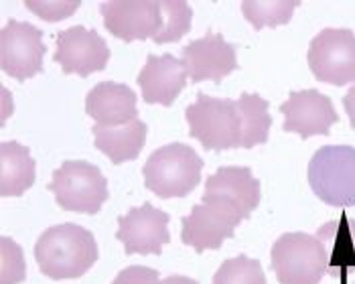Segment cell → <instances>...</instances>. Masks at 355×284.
Returning <instances> with one entry per match:
<instances>
[{
  "instance_id": "1",
  "label": "cell",
  "mask_w": 355,
  "mask_h": 284,
  "mask_svg": "<svg viewBox=\"0 0 355 284\" xmlns=\"http://www.w3.org/2000/svg\"><path fill=\"white\" fill-rule=\"evenodd\" d=\"M185 118L193 139L201 142L205 150L216 152L264 144L272 126L268 102L258 94H242L238 100L199 94L187 106Z\"/></svg>"
},
{
  "instance_id": "2",
  "label": "cell",
  "mask_w": 355,
  "mask_h": 284,
  "mask_svg": "<svg viewBox=\"0 0 355 284\" xmlns=\"http://www.w3.org/2000/svg\"><path fill=\"white\" fill-rule=\"evenodd\" d=\"M35 260L41 272L53 281L80 278L96 264L98 244L85 227L61 224L41 233L35 244Z\"/></svg>"
},
{
  "instance_id": "3",
  "label": "cell",
  "mask_w": 355,
  "mask_h": 284,
  "mask_svg": "<svg viewBox=\"0 0 355 284\" xmlns=\"http://www.w3.org/2000/svg\"><path fill=\"white\" fill-rule=\"evenodd\" d=\"M203 161L189 144L171 142L157 148L144 165V185L161 199L187 197L201 181Z\"/></svg>"
},
{
  "instance_id": "4",
  "label": "cell",
  "mask_w": 355,
  "mask_h": 284,
  "mask_svg": "<svg viewBox=\"0 0 355 284\" xmlns=\"http://www.w3.org/2000/svg\"><path fill=\"white\" fill-rule=\"evenodd\" d=\"M313 193L331 207H355V148L329 144L319 148L309 163Z\"/></svg>"
},
{
  "instance_id": "5",
  "label": "cell",
  "mask_w": 355,
  "mask_h": 284,
  "mask_svg": "<svg viewBox=\"0 0 355 284\" xmlns=\"http://www.w3.org/2000/svg\"><path fill=\"white\" fill-rule=\"evenodd\" d=\"M49 191L65 211L96 215L108 201V181L87 161H65L53 172Z\"/></svg>"
},
{
  "instance_id": "6",
  "label": "cell",
  "mask_w": 355,
  "mask_h": 284,
  "mask_svg": "<svg viewBox=\"0 0 355 284\" xmlns=\"http://www.w3.org/2000/svg\"><path fill=\"white\" fill-rule=\"evenodd\" d=\"M270 260L280 284H319L327 274L319 240L301 231L280 236L274 242Z\"/></svg>"
},
{
  "instance_id": "7",
  "label": "cell",
  "mask_w": 355,
  "mask_h": 284,
  "mask_svg": "<svg viewBox=\"0 0 355 284\" xmlns=\"http://www.w3.org/2000/svg\"><path fill=\"white\" fill-rule=\"evenodd\" d=\"M313 76L331 85L355 82V33L352 28H323L309 47Z\"/></svg>"
},
{
  "instance_id": "8",
  "label": "cell",
  "mask_w": 355,
  "mask_h": 284,
  "mask_svg": "<svg viewBox=\"0 0 355 284\" xmlns=\"http://www.w3.org/2000/svg\"><path fill=\"white\" fill-rule=\"evenodd\" d=\"M47 47L43 30L23 21H8L0 30V65L2 71L19 82L43 71Z\"/></svg>"
},
{
  "instance_id": "9",
  "label": "cell",
  "mask_w": 355,
  "mask_h": 284,
  "mask_svg": "<svg viewBox=\"0 0 355 284\" xmlns=\"http://www.w3.org/2000/svg\"><path fill=\"white\" fill-rule=\"evenodd\" d=\"M242 222L244 218L230 205L219 201H201L199 205H193L189 215L183 218L181 242L191 246L195 252L219 250Z\"/></svg>"
},
{
  "instance_id": "10",
  "label": "cell",
  "mask_w": 355,
  "mask_h": 284,
  "mask_svg": "<svg viewBox=\"0 0 355 284\" xmlns=\"http://www.w3.org/2000/svg\"><path fill=\"white\" fill-rule=\"evenodd\" d=\"M53 59L61 65L63 73H78L87 78L106 69L110 61L108 43L94 30L85 27H69L55 35Z\"/></svg>"
},
{
  "instance_id": "11",
  "label": "cell",
  "mask_w": 355,
  "mask_h": 284,
  "mask_svg": "<svg viewBox=\"0 0 355 284\" xmlns=\"http://www.w3.org/2000/svg\"><path fill=\"white\" fill-rule=\"evenodd\" d=\"M100 12L110 33L126 43L155 39L163 21L157 0H110Z\"/></svg>"
},
{
  "instance_id": "12",
  "label": "cell",
  "mask_w": 355,
  "mask_h": 284,
  "mask_svg": "<svg viewBox=\"0 0 355 284\" xmlns=\"http://www.w3.org/2000/svg\"><path fill=\"white\" fill-rule=\"evenodd\" d=\"M280 112L284 116V132H295L302 139L327 136L331 126L339 122L331 98L317 89L291 91Z\"/></svg>"
},
{
  "instance_id": "13",
  "label": "cell",
  "mask_w": 355,
  "mask_h": 284,
  "mask_svg": "<svg viewBox=\"0 0 355 284\" xmlns=\"http://www.w3.org/2000/svg\"><path fill=\"white\" fill-rule=\"evenodd\" d=\"M116 238L124 244L128 254H161L168 244V215L150 203L132 207L118 220Z\"/></svg>"
},
{
  "instance_id": "14",
  "label": "cell",
  "mask_w": 355,
  "mask_h": 284,
  "mask_svg": "<svg viewBox=\"0 0 355 284\" xmlns=\"http://www.w3.org/2000/svg\"><path fill=\"white\" fill-rule=\"evenodd\" d=\"M183 65L193 84L199 82H223L238 69L236 47L227 43L219 33H209L191 41L183 49Z\"/></svg>"
},
{
  "instance_id": "15",
  "label": "cell",
  "mask_w": 355,
  "mask_h": 284,
  "mask_svg": "<svg viewBox=\"0 0 355 284\" xmlns=\"http://www.w3.org/2000/svg\"><path fill=\"white\" fill-rule=\"evenodd\" d=\"M201 201L225 203L248 220L260 203V183L248 167H221L207 179Z\"/></svg>"
},
{
  "instance_id": "16",
  "label": "cell",
  "mask_w": 355,
  "mask_h": 284,
  "mask_svg": "<svg viewBox=\"0 0 355 284\" xmlns=\"http://www.w3.org/2000/svg\"><path fill=\"white\" fill-rule=\"evenodd\" d=\"M187 69L183 61L171 53L148 55L142 71L138 73V85L146 104L171 106L187 84Z\"/></svg>"
},
{
  "instance_id": "17",
  "label": "cell",
  "mask_w": 355,
  "mask_h": 284,
  "mask_svg": "<svg viewBox=\"0 0 355 284\" xmlns=\"http://www.w3.org/2000/svg\"><path fill=\"white\" fill-rule=\"evenodd\" d=\"M85 112L100 126H124L138 120L137 94L128 85L102 82L89 89Z\"/></svg>"
},
{
  "instance_id": "18",
  "label": "cell",
  "mask_w": 355,
  "mask_h": 284,
  "mask_svg": "<svg viewBox=\"0 0 355 284\" xmlns=\"http://www.w3.org/2000/svg\"><path fill=\"white\" fill-rule=\"evenodd\" d=\"M323 248L327 272L345 283V276L355 270V220L347 213H341L339 220H333L319 227L315 236Z\"/></svg>"
},
{
  "instance_id": "19",
  "label": "cell",
  "mask_w": 355,
  "mask_h": 284,
  "mask_svg": "<svg viewBox=\"0 0 355 284\" xmlns=\"http://www.w3.org/2000/svg\"><path fill=\"white\" fill-rule=\"evenodd\" d=\"M94 142L112 165L137 161L146 142V124L135 120L124 126H94Z\"/></svg>"
},
{
  "instance_id": "20",
  "label": "cell",
  "mask_w": 355,
  "mask_h": 284,
  "mask_svg": "<svg viewBox=\"0 0 355 284\" xmlns=\"http://www.w3.org/2000/svg\"><path fill=\"white\" fill-rule=\"evenodd\" d=\"M35 185V159L15 141L0 144V195L21 197Z\"/></svg>"
},
{
  "instance_id": "21",
  "label": "cell",
  "mask_w": 355,
  "mask_h": 284,
  "mask_svg": "<svg viewBox=\"0 0 355 284\" xmlns=\"http://www.w3.org/2000/svg\"><path fill=\"white\" fill-rule=\"evenodd\" d=\"M299 4V0H244L242 12L248 23L260 30L262 27L286 25Z\"/></svg>"
},
{
  "instance_id": "22",
  "label": "cell",
  "mask_w": 355,
  "mask_h": 284,
  "mask_svg": "<svg viewBox=\"0 0 355 284\" xmlns=\"http://www.w3.org/2000/svg\"><path fill=\"white\" fill-rule=\"evenodd\" d=\"M159 6H161L163 21H161V28L153 41L163 45V43H173V41H179L181 37H185L191 28L193 21V8L189 6V2L161 0Z\"/></svg>"
},
{
  "instance_id": "23",
  "label": "cell",
  "mask_w": 355,
  "mask_h": 284,
  "mask_svg": "<svg viewBox=\"0 0 355 284\" xmlns=\"http://www.w3.org/2000/svg\"><path fill=\"white\" fill-rule=\"evenodd\" d=\"M214 284H266V276L258 260L236 256L219 266Z\"/></svg>"
},
{
  "instance_id": "24",
  "label": "cell",
  "mask_w": 355,
  "mask_h": 284,
  "mask_svg": "<svg viewBox=\"0 0 355 284\" xmlns=\"http://www.w3.org/2000/svg\"><path fill=\"white\" fill-rule=\"evenodd\" d=\"M27 278L23 248L10 240L0 238V284H21Z\"/></svg>"
},
{
  "instance_id": "25",
  "label": "cell",
  "mask_w": 355,
  "mask_h": 284,
  "mask_svg": "<svg viewBox=\"0 0 355 284\" xmlns=\"http://www.w3.org/2000/svg\"><path fill=\"white\" fill-rule=\"evenodd\" d=\"M25 4L43 21L57 23V21L71 17L82 2L80 0H71V2H65V0H27Z\"/></svg>"
},
{
  "instance_id": "26",
  "label": "cell",
  "mask_w": 355,
  "mask_h": 284,
  "mask_svg": "<svg viewBox=\"0 0 355 284\" xmlns=\"http://www.w3.org/2000/svg\"><path fill=\"white\" fill-rule=\"evenodd\" d=\"M112 284H163L159 278V272L155 268L146 266H130L124 268Z\"/></svg>"
},
{
  "instance_id": "27",
  "label": "cell",
  "mask_w": 355,
  "mask_h": 284,
  "mask_svg": "<svg viewBox=\"0 0 355 284\" xmlns=\"http://www.w3.org/2000/svg\"><path fill=\"white\" fill-rule=\"evenodd\" d=\"M343 106H345V112L349 116V120H352V128L355 130V85L345 94V98H343Z\"/></svg>"
},
{
  "instance_id": "28",
  "label": "cell",
  "mask_w": 355,
  "mask_h": 284,
  "mask_svg": "<svg viewBox=\"0 0 355 284\" xmlns=\"http://www.w3.org/2000/svg\"><path fill=\"white\" fill-rule=\"evenodd\" d=\"M163 284H199V283H195L193 278H187V276H168V278H164Z\"/></svg>"
}]
</instances>
